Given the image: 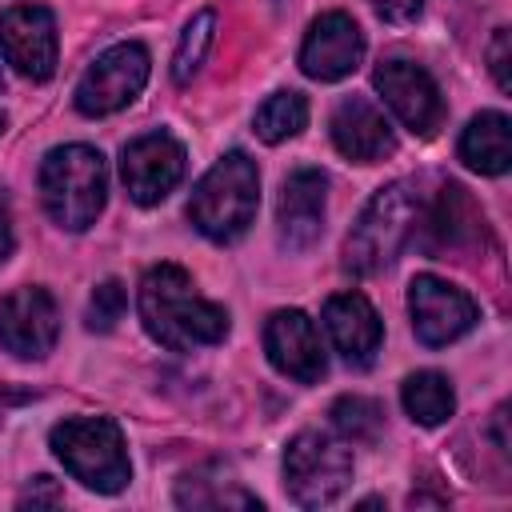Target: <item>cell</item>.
Wrapping results in <instances>:
<instances>
[{"label":"cell","instance_id":"obj_13","mask_svg":"<svg viewBox=\"0 0 512 512\" xmlns=\"http://www.w3.org/2000/svg\"><path fill=\"white\" fill-rule=\"evenodd\" d=\"M364 56V32L348 12H324L308 24V36L300 44V72L332 84L360 68Z\"/></svg>","mask_w":512,"mask_h":512},{"label":"cell","instance_id":"obj_14","mask_svg":"<svg viewBox=\"0 0 512 512\" xmlns=\"http://www.w3.org/2000/svg\"><path fill=\"white\" fill-rule=\"evenodd\" d=\"M264 352H268L276 372H284V376H292L300 384H316L324 376V368H328L316 320L308 312H300V308H280V312L268 316Z\"/></svg>","mask_w":512,"mask_h":512},{"label":"cell","instance_id":"obj_20","mask_svg":"<svg viewBox=\"0 0 512 512\" xmlns=\"http://www.w3.org/2000/svg\"><path fill=\"white\" fill-rule=\"evenodd\" d=\"M400 404H404V412H408L416 424L436 428V424H444V420L452 416L456 392H452V384H448L444 372L424 368V372H412V376L400 384Z\"/></svg>","mask_w":512,"mask_h":512},{"label":"cell","instance_id":"obj_21","mask_svg":"<svg viewBox=\"0 0 512 512\" xmlns=\"http://www.w3.org/2000/svg\"><path fill=\"white\" fill-rule=\"evenodd\" d=\"M308 124V100L300 92H272L256 116H252V132L264 140V144H280V140H292L300 128Z\"/></svg>","mask_w":512,"mask_h":512},{"label":"cell","instance_id":"obj_18","mask_svg":"<svg viewBox=\"0 0 512 512\" xmlns=\"http://www.w3.org/2000/svg\"><path fill=\"white\" fill-rule=\"evenodd\" d=\"M428 248L432 252H448V248H464L468 240L480 236L484 228V216L480 208L472 204V196L460 188V184H444L436 204L428 208Z\"/></svg>","mask_w":512,"mask_h":512},{"label":"cell","instance_id":"obj_12","mask_svg":"<svg viewBox=\"0 0 512 512\" xmlns=\"http://www.w3.org/2000/svg\"><path fill=\"white\" fill-rule=\"evenodd\" d=\"M120 176H124L128 196L136 204L152 208L184 180V144L172 132L136 136L120 152Z\"/></svg>","mask_w":512,"mask_h":512},{"label":"cell","instance_id":"obj_16","mask_svg":"<svg viewBox=\"0 0 512 512\" xmlns=\"http://www.w3.org/2000/svg\"><path fill=\"white\" fill-rule=\"evenodd\" d=\"M332 144L356 164H376L396 152V132L368 96H344L332 108Z\"/></svg>","mask_w":512,"mask_h":512},{"label":"cell","instance_id":"obj_25","mask_svg":"<svg viewBox=\"0 0 512 512\" xmlns=\"http://www.w3.org/2000/svg\"><path fill=\"white\" fill-rule=\"evenodd\" d=\"M124 304H128L124 284H120V280H100V284L92 288V296H88L84 324H88L92 332H112L116 320L124 316Z\"/></svg>","mask_w":512,"mask_h":512},{"label":"cell","instance_id":"obj_2","mask_svg":"<svg viewBox=\"0 0 512 512\" xmlns=\"http://www.w3.org/2000/svg\"><path fill=\"white\" fill-rule=\"evenodd\" d=\"M40 200L56 228L84 232L108 200V164L88 144H60L40 160Z\"/></svg>","mask_w":512,"mask_h":512},{"label":"cell","instance_id":"obj_3","mask_svg":"<svg viewBox=\"0 0 512 512\" xmlns=\"http://www.w3.org/2000/svg\"><path fill=\"white\" fill-rule=\"evenodd\" d=\"M256 204H260L256 160L248 152H228L192 188L188 220L196 224L200 236H208L216 244H232L256 220Z\"/></svg>","mask_w":512,"mask_h":512},{"label":"cell","instance_id":"obj_26","mask_svg":"<svg viewBox=\"0 0 512 512\" xmlns=\"http://www.w3.org/2000/svg\"><path fill=\"white\" fill-rule=\"evenodd\" d=\"M488 64H492L496 88L500 92H512V76H508V28H496V36L488 44Z\"/></svg>","mask_w":512,"mask_h":512},{"label":"cell","instance_id":"obj_29","mask_svg":"<svg viewBox=\"0 0 512 512\" xmlns=\"http://www.w3.org/2000/svg\"><path fill=\"white\" fill-rule=\"evenodd\" d=\"M0 88H4V72H0Z\"/></svg>","mask_w":512,"mask_h":512},{"label":"cell","instance_id":"obj_17","mask_svg":"<svg viewBox=\"0 0 512 512\" xmlns=\"http://www.w3.org/2000/svg\"><path fill=\"white\" fill-rule=\"evenodd\" d=\"M324 328H328L336 352L352 368H368L376 360V352H380V340H384L380 316H376V308L368 304L364 292H336V296H328Z\"/></svg>","mask_w":512,"mask_h":512},{"label":"cell","instance_id":"obj_4","mask_svg":"<svg viewBox=\"0 0 512 512\" xmlns=\"http://www.w3.org/2000/svg\"><path fill=\"white\" fill-rule=\"evenodd\" d=\"M56 460L92 492H124L132 480V460L124 432L112 416H68L48 432Z\"/></svg>","mask_w":512,"mask_h":512},{"label":"cell","instance_id":"obj_24","mask_svg":"<svg viewBox=\"0 0 512 512\" xmlns=\"http://www.w3.org/2000/svg\"><path fill=\"white\" fill-rule=\"evenodd\" d=\"M328 416H332V428H336L348 444H372V440L380 436V428H384V412H380V404L368 400V396H340V400L328 408Z\"/></svg>","mask_w":512,"mask_h":512},{"label":"cell","instance_id":"obj_7","mask_svg":"<svg viewBox=\"0 0 512 512\" xmlns=\"http://www.w3.org/2000/svg\"><path fill=\"white\" fill-rule=\"evenodd\" d=\"M148 68H152V60H148V48L144 44H136V40L112 44L80 76V84H76V108L84 116H112V112L128 108L140 96V88L148 84Z\"/></svg>","mask_w":512,"mask_h":512},{"label":"cell","instance_id":"obj_11","mask_svg":"<svg viewBox=\"0 0 512 512\" xmlns=\"http://www.w3.org/2000/svg\"><path fill=\"white\" fill-rule=\"evenodd\" d=\"M0 52L24 80H48L56 72V16L44 4H12L0 12Z\"/></svg>","mask_w":512,"mask_h":512},{"label":"cell","instance_id":"obj_28","mask_svg":"<svg viewBox=\"0 0 512 512\" xmlns=\"http://www.w3.org/2000/svg\"><path fill=\"white\" fill-rule=\"evenodd\" d=\"M12 244H16V236H12V220H8V212L0 208V264L12 256Z\"/></svg>","mask_w":512,"mask_h":512},{"label":"cell","instance_id":"obj_27","mask_svg":"<svg viewBox=\"0 0 512 512\" xmlns=\"http://www.w3.org/2000/svg\"><path fill=\"white\" fill-rule=\"evenodd\" d=\"M60 500H64V492L52 484V476H36L28 484V492L20 496V504H60Z\"/></svg>","mask_w":512,"mask_h":512},{"label":"cell","instance_id":"obj_1","mask_svg":"<svg viewBox=\"0 0 512 512\" xmlns=\"http://www.w3.org/2000/svg\"><path fill=\"white\" fill-rule=\"evenodd\" d=\"M136 304H140V320L148 336L172 352L208 348L228 336V312L216 300L200 296L192 276L180 264L148 268L140 280Z\"/></svg>","mask_w":512,"mask_h":512},{"label":"cell","instance_id":"obj_19","mask_svg":"<svg viewBox=\"0 0 512 512\" xmlns=\"http://www.w3.org/2000/svg\"><path fill=\"white\" fill-rule=\"evenodd\" d=\"M460 160L480 176H500L512 164V124L504 112H480L460 136Z\"/></svg>","mask_w":512,"mask_h":512},{"label":"cell","instance_id":"obj_8","mask_svg":"<svg viewBox=\"0 0 512 512\" xmlns=\"http://www.w3.org/2000/svg\"><path fill=\"white\" fill-rule=\"evenodd\" d=\"M408 316H412V332L424 348H444L476 328L480 308L464 288L448 284L444 276L420 272L408 284Z\"/></svg>","mask_w":512,"mask_h":512},{"label":"cell","instance_id":"obj_6","mask_svg":"<svg viewBox=\"0 0 512 512\" xmlns=\"http://www.w3.org/2000/svg\"><path fill=\"white\" fill-rule=\"evenodd\" d=\"M352 484V452L328 432H296L284 448V488L300 508H324Z\"/></svg>","mask_w":512,"mask_h":512},{"label":"cell","instance_id":"obj_22","mask_svg":"<svg viewBox=\"0 0 512 512\" xmlns=\"http://www.w3.org/2000/svg\"><path fill=\"white\" fill-rule=\"evenodd\" d=\"M180 508H260L252 492H244L236 480H208V472H188L176 484Z\"/></svg>","mask_w":512,"mask_h":512},{"label":"cell","instance_id":"obj_30","mask_svg":"<svg viewBox=\"0 0 512 512\" xmlns=\"http://www.w3.org/2000/svg\"><path fill=\"white\" fill-rule=\"evenodd\" d=\"M0 132H4V116H0Z\"/></svg>","mask_w":512,"mask_h":512},{"label":"cell","instance_id":"obj_10","mask_svg":"<svg viewBox=\"0 0 512 512\" xmlns=\"http://www.w3.org/2000/svg\"><path fill=\"white\" fill-rule=\"evenodd\" d=\"M372 84H376V92L384 96V104L392 108V116H396L412 136H432V132L440 128L444 100H440V88H436V80L428 76V68L392 56V60H380V64H376Z\"/></svg>","mask_w":512,"mask_h":512},{"label":"cell","instance_id":"obj_5","mask_svg":"<svg viewBox=\"0 0 512 512\" xmlns=\"http://www.w3.org/2000/svg\"><path fill=\"white\" fill-rule=\"evenodd\" d=\"M420 220V196L412 180H392L384 184L352 224L344 240V272L352 276H372L396 260L404 240L412 236Z\"/></svg>","mask_w":512,"mask_h":512},{"label":"cell","instance_id":"obj_23","mask_svg":"<svg viewBox=\"0 0 512 512\" xmlns=\"http://www.w3.org/2000/svg\"><path fill=\"white\" fill-rule=\"evenodd\" d=\"M212 44H216V12L204 8V12H196V16L184 24V32H180V44H176V56H172V80H176V84H188V80L204 68Z\"/></svg>","mask_w":512,"mask_h":512},{"label":"cell","instance_id":"obj_9","mask_svg":"<svg viewBox=\"0 0 512 512\" xmlns=\"http://www.w3.org/2000/svg\"><path fill=\"white\" fill-rule=\"evenodd\" d=\"M60 336V312L48 288L24 284L0 296V344L16 360H44L56 348Z\"/></svg>","mask_w":512,"mask_h":512},{"label":"cell","instance_id":"obj_15","mask_svg":"<svg viewBox=\"0 0 512 512\" xmlns=\"http://www.w3.org/2000/svg\"><path fill=\"white\" fill-rule=\"evenodd\" d=\"M324 200H328V176L320 168H296L276 200V232L288 252H304L324 232Z\"/></svg>","mask_w":512,"mask_h":512}]
</instances>
